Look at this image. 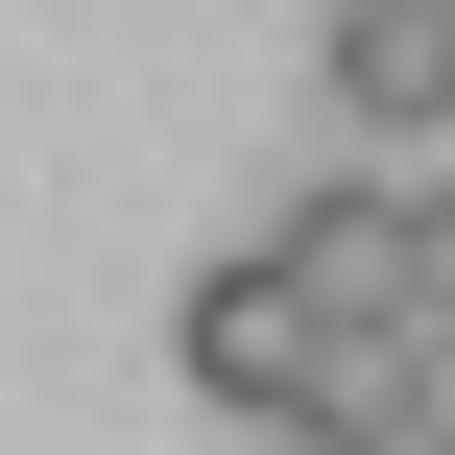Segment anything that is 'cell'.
<instances>
[{
  "label": "cell",
  "mask_w": 455,
  "mask_h": 455,
  "mask_svg": "<svg viewBox=\"0 0 455 455\" xmlns=\"http://www.w3.org/2000/svg\"><path fill=\"white\" fill-rule=\"evenodd\" d=\"M312 336H336V312H312V288H288L264 240H240V264H192V312H168V360H192L216 408H264V432L312 408Z\"/></svg>",
  "instance_id": "obj_1"
},
{
  "label": "cell",
  "mask_w": 455,
  "mask_h": 455,
  "mask_svg": "<svg viewBox=\"0 0 455 455\" xmlns=\"http://www.w3.org/2000/svg\"><path fill=\"white\" fill-rule=\"evenodd\" d=\"M336 120L360 144H455V0H336Z\"/></svg>",
  "instance_id": "obj_2"
},
{
  "label": "cell",
  "mask_w": 455,
  "mask_h": 455,
  "mask_svg": "<svg viewBox=\"0 0 455 455\" xmlns=\"http://www.w3.org/2000/svg\"><path fill=\"white\" fill-rule=\"evenodd\" d=\"M408 312L455 336V192H408Z\"/></svg>",
  "instance_id": "obj_4"
},
{
  "label": "cell",
  "mask_w": 455,
  "mask_h": 455,
  "mask_svg": "<svg viewBox=\"0 0 455 455\" xmlns=\"http://www.w3.org/2000/svg\"><path fill=\"white\" fill-rule=\"evenodd\" d=\"M408 455H455V432H408Z\"/></svg>",
  "instance_id": "obj_5"
},
{
  "label": "cell",
  "mask_w": 455,
  "mask_h": 455,
  "mask_svg": "<svg viewBox=\"0 0 455 455\" xmlns=\"http://www.w3.org/2000/svg\"><path fill=\"white\" fill-rule=\"evenodd\" d=\"M264 264H288L312 312H408V192H288V216H264Z\"/></svg>",
  "instance_id": "obj_3"
}]
</instances>
